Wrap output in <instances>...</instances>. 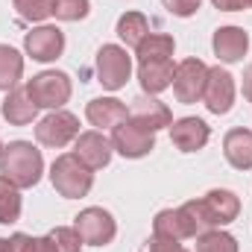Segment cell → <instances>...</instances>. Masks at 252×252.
I'll return each mask as SVG.
<instances>
[{
  "instance_id": "6da1fadb",
  "label": "cell",
  "mask_w": 252,
  "mask_h": 252,
  "mask_svg": "<svg viewBox=\"0 0 252 252\" xmlns=\"http://www.w3.org/2000/svg\"><path fill=\"white\" fill-rule=\"evenodd\" d=\"M44 173L41 150H35L30 141H12L0 153V176L12 182L15 188H32L38 185Z\"/></svg>"
},
{
  "instance_id": "7a4b0ae2",
  "label": "cell",
  "mask_w": 252,
  "mask_h": 252,
  "mask_svg": "<svg viewBox=\"0 0 252 252\" xmlns=\"http://www.w3.org/2000/svg\"><path fill=\"white\" fill-rule=\"evenodd\" d=\"M50 182H53V188L59 190L64 199H79L94 185V170L85 167L73 153H64L50 167Z\"/></svg>"
},
{
  "instance_id": "3957f363",
  "label": "cell",
  "mask_w": 252,
  "mask_h": 252,
  "mask_svg": "<svg viewBox=\"0 0 252 252\" xmlns=\"http://www.w3.org/2000/svg\"><path fill=\"white\" fill-rule=\"evenodd\" d=\"M70 91H73L70 76L62 70H44L27 82V94L38 109H53V112L62 109L70 100Z\"/></svg>"
},
{
  "instance_id": "277c9868",
  "label": "cell",
  "mask_w": 252,
  "mask_h": 252,
  "mask_svg": "<svg viewBox=\"0 0 252 252\" xmlns=\"http://www.w3.org/2000/svg\"><path fill=\"white\" fill-rule=\"evenodd\" d=\"M73 229L79 232V238H82L85 247H106V244H112L115 235H118L115 217H112L106 208H97V205L79 211L76 220H73Z\"/></svg>"
},
{
  "instance_id": "5b68a950",
  "label": "cell",
  "mask_w": 252,
  "mask_h": 252,
  "mask_svg": "<svg viewBox=\"0 0 252 252\" xmlns=\"http://www.w3.org/2000/svg\"><path fill=\"white\" fill-rule=\"evenodd\" d=\"M129 73H132L129 53L124 47H118V44H103L100 53H97V76H100L103 88H109V91L124 88Z\"/></svg>"
},
{
  "instance_id": "8992f818",
  "label": "cell",
  "mask_w": 252,
  "mask_h": 252,
  "mask_svg": "<svg viewBox=\"0 0 252 252\" xmlns=\"http://www.w3.org/2000/svg\"><path fill=\"white\" fill-rule=\"evenodd\" d=\"M76 135H79V118L70 115V112H62V109L50 112L41 124L35 126V138H38V144L53 147V150L67 147L70 141H76Z\"/></svg>"
},
{
  "instance_id": "52a82bcc",
  "label": "cell",
  "mask_w": 252,
  "mask_h": 252,
  "mask_svg": "<svg viewBox=\"0 0 252 252\" xmlns=\"http://www.w3.org/2000/svg\"><path fill=\"white\" fill-rule=\"evenodd\" d=\"M205 79H208V67L199 59H185V62L176 64V73H173V94L179 103H196L202 100V91H205Z\"/></svg>"
},
{
  "instance_id": "ba28073f",
  "label": "cell",
  "mask_w": 252,
  "mask_h": 252,
  "mask_svg": "<svg viewBox=\"0 0 252 252\" xmlns=\"http://www.w3.org/2000/svg\"><path fill=\"white\" fill-rule=\"evenodd\" d=\"M202 100H205L211 115H226L235 103V76L223 67H208Z\"/></svg>"
},
{
  "instance_id": "9c48e42d",
  "label": "cell",
  "mask_w": 252,
  "mask_h": 252,
  "mask_svg": "<svg viewBox=\"0 0 252 252\" xmlns=\"http://www.w3.org/2000/svg\"><path fill=\"white\" fill-rule=\"evenodd\" d=\"M112 147L124 158H144V156H150L156 150V135L124 121V124L115 126V132H112Z\"/></svg>"
},
{
  "instance_id": "30bf717a",
  "label": "cell",
  "mask_w": 252,
  "mask_h": 252,
  "mask_svg": "<svg viewBox=\"0 0 252 252\" xmlns=\"http://www.w3.org/2000/svg\"><path fill=\"white\" fill-rule=\"evenodd\" d=\"M24 47H27V53L35 59V62H53V59H59L64 50V32L59 27H35L32 32H27V38H24Z\"/></svg>"
},
{
  "instance_id": "8fae6325",
  "label": "cell",
  "mask_w": 252,
  "mask_h": 252,
  "mask_svg": "<svg viewBox=\"0 0 252 252\" xmlns=\"http://www.w3.org/2000/svg\"><path fill=\"white\" fill-rule=\"evenodd\" d=\"M126 121L135 124L138 129H144V132H153V135H156L158 129H164V126L173 124V115H170V109H167L161 100H156V97H138V100L132 103Z\"/></svg>"
},
{
  "instance_id": "7c38bea8",
  "label": "cell",
  "mask_w": 252,
  "mask_h": 252,
  "mask_svg": "<svg viewBox=\"0 0 252 252\" xmlns=\"http://www.w3.org/2000/svg\"><path fill=\"white\" fill-rule=\"evenodd\" d=\"M112 153H115L112 141H106L97 129H91V132H79V135H76L73 156H76L85 167H91V170L106 167V164L112 161Z\"/></svg>"
},
{
  "instance_id": "4fadbf2b",
  "label": "cell",
  "mask_w": 252,
  "mask_h": 252,
  "mask_svg": "<svg viewBox=\"0 0 252 252\" xmlns=\"http://www.w3.org/2000/svg\"><path fill=\"white\" fill-rule=\"evenodd\" d=\"M208 138H211V129H208L205 121H199V118H179V121L170 124V141L182 153L202 150L208 144Z\"/></svg>"
},
{
  "instance_id": "5bb4252c",
  "label": "cell",
  "mask_w": 252,
  "mask_h": 252,
  "mask_svg": "<svg viewBox=\"0 0 252 252\" xmlns=\"http://www.w3.org/2000/svg\"><path fill=\"white\" fill-rule=\"evenodd\" d=\"M202 208H205L211 226L220 229V226L232 223V220L241 214V199H238V193H232V190L214 188V190H208V193L202 196Z\"/></svg>"
},
{
  "instance_id": "9a60e30c",
  "label": "cell",
  "mask_w": 252,
  "mask_h": 252,
  "mask_svg": "<svg viewBox=\"0 0 252 252\" xmlns=\"http://www.w3.org/2000/svg\"><path fill=\"white\" fill-rule=\"evenodd\" d=\"M211 47L217 53V59L226 64L241 62L250 50V35L241 30V27H220L211 38Z\"/></svg>"
},
{
  "instance_id": "2e32d148",
  "label": "cell",
  "mask_w": 252,
  "mask_h": 252,
  "mask_svg": "<svg viewBox=\"0 0 252 252\" xmlns=\"http://www.w3.org/2000/svg\"><path fill=\"white\" fill-rule=\"evenodd\" d=\"M173 73H176L173 59H153V62L138 64V82H141V88L147 94H161L164 88H170Z\"/></svg>"
},
{
  "instance_id": "e0dca14e",
  "label": "cell",
  "mask_w": 252,
  "mask_h": 252,
  "mask_svg": "<svg viewBox=\"0 0 252 252\" xmlns=\"http://www.w3.org/2000/svg\"><path fill=\"white\" fill-rule=\"evenodd\" d=\"M85 118H88V124L97 126V129H115L118 124H124L126 118H129V112H126V106L121 100H115V97H97V100H91L88 106H85Z\"/></svg>"
},
{
  "instance_id": "ac0fdd59",
  "label": "cell",
  "mask_w": 252,
  "mask_h": 252,
  "mask_svg": "<svg viewBox=\"0 0 252 252\" xmlns=\"http://www.w3.org/2000/svg\"><path fill=\"white\" fill-rule=\"evenodd\" d=\"M0 115H3L12 126H27V124H32V121H35L38 106L30 100L27 88H12V91L6 94L3 106H0Z\"/></svg>"
},
{
  "instance_id": "d6986e66",
  "label": "cell",
  "mask_w": 252,
  "mask_h": 252,
  "mask_svg": "<svg viewBox=\"0 0 252 252\" xmlns=\"http://www.w3.org/2000/svg\"><path fill=\"white\" fill-rule=\"evenodd\" d=\"M226 161L238 170H252V132L250 129H232L223 138Z\"/></svg>"
},
{
  "instance_id": "ffe728a7",
  "label": "cell",
  "mask_w": 252,
  "mask_h": 252,
  "mask_svg": "<svg viewBox=\"0 0 252 252\" xmlns=\"http://www.w3.org/2000/svg\"><path fill=\"white\" fill-rule=\"evenodd\" d=\"M173 50H176V44H173V38H170V35H164V32H147V35H144V41L135 47L138 62L170 59V56H173Z\"/></svg>"
},
{
  "instance_id": "44dd1931",
  "label": "cell",
  "mask_w": 252,
  "mask_h": 252,
  "mask_svg": "<svg viewBox=\"0 0 252 252\" xmlns=\"http://www.w3.org/2000/svg\"><path fill=\"white\" fill-rule=\"evenodd\" d=\"M21 73H24V56L15 47L0 44V91H12Z\"/></svg>"
},
{
  "instance_id": "7402d4cb",
  "label": "cell",
  "mask_w": 252,
  "mask_h": 252,
  "mask_svg": "<svg viewBox=\"0 0 252 252\" xmlns=\"http://www.w3.org/2000/svg\"><path fill=\"white\" fill-rule=\"evenodd\" d=\"M147 32H150V21L141 12H126V15H121L118 35H121V41H124L126 47H138Z\"/></svg>"
},
{
  "instance_id": "603a6c76",
  "label": "cell",
  "mask_w": 252,
  "mask_h": 252,
  "mask_svg": "<svg viewBox=\"0 0 252 252\" xmlns=\"http://www.w3.org/2000/svg\"><path fill=\"white\" fill-rule=\"evenodd\" d=\"M153 235L158 238H170V241H185V226H182V217H179V208H164L156 214L153 220Z\"/></svg>"
},
{
  "instance_id": "cb8c5ba5",
  "label": "cell",
  "mask_w": 252,
  "mask_h": 252,
  "mask_svg": "<svg viewBox=\"0 0 252 252\" xmlns=\"http://www.w3.org/2000/svg\"><path fill=\"white\" fill-rule=\"evenodd\" d=\"M21 188H15L12 182H6L0 176V223L9 226V223H18L21 217Z\"/></svg>"
},
{
  "instance_id": "d4e9b609",
  "label": "cell",
  "mask_w": 252,
  "mask_h": 252,
  "mask_svg": "<svg viewBox=\"0 0 252 252\" xmlns=\"http://www.w3.org/2000/svg\"><path fill=\"white\" fill-rule=\"evenodd\" d=\"M196 252H238V241L229 232L208 229L196 238Z\"/></svg>"
},
{
  "instance_id": "484cf974",
  "label": "cell",
  "mask_w": 252,
  "mask_h": 252,
  "mask_svg": "<svg viewBox=\"0 0 252 252\" xmlns=\"http://www.w3.org/2000/svg\"><path fill=\"white\" fill-rule=\"evenodd\" d=\"M12 3H15L18 15L24 21H32V24L47 21L53 15V0H12Z\"/></svg>"
},
{
  "instance_id": "4316f807",
  "label": "cell",
  "mask_w": 252,
  "mask_h": 252,
  "mask_svg": "<svg viewBox=\"0 0 252 252\" xmlns=\"http://www.w3.org/2000/svg\"><path fill=\"white\" fill-rule=\"evenodd\" d=\"M91 3L88 0H53V15L59 21H82L88 18Z\"/></svg>"
},
{
  "instance_id": "83f0119b",
  "label": "cell",
  "mask_w": 252,
  "mask_h": 252,
  "mask_svg": "<svg viewBox=\"0 0 252 252\" xmlns=\"http://www.w3.org/2000/svg\"><path fill=\"white\" fill-rule=\"evenodd\" d=\"M50 241H53L56 252H79L85 247L82 238H79V232H76L73 226H56V229L50 232Z\"/></svg>"
},
{
  "instance_id": "f1b7e54d",
  "label": "cell",
  "mask_w": 252,
  "mask_h": 252,
  "mask_svg": "<svg viewBox=\"0 0 252 252\" xmlns=\"http://www.w3.org/2000/svg\"><path fill=\"white\" fill-rule=\"evenodd\" d=\"M161 3H164V9H167L170 15H176V18H190V15L199 12V0H161Z\"/></svg>"
},
{
  "instance_id": "f546056e",
  "label": "cell",
  "mask_w": 252,
  "mask_h": 252,
  "mask_svg": "<svg viewBox=\"0 0 252 252\" xmlns=\"http://www.w3.org/2000/svg\"><path fill=\"white\" fill-rule=\"evenodd\" d=\"M144 252H188L179 241H170V238H158V235H153L150 241H147V247Z\"/></svg>"
},
{
  "instance_id": "4dcf8cb0",
  "label": "cell",
  "mask_w": 252,
  "mask_h": 252,
  "mask_svg": "<svg viewBox=\"0 0 252 252\" xmlns=\"http://www.w3.org/2000/svg\"><path fill=\"white\" fill-rule=\"evenodd\" d=\"M30 247H32V238L24 235V232L12 235V238L6 241V252H30Z\"/></svg>"
},
{
  "instance_id": "1f68e13d",
  "label": "cell",
  "mask_w": 252,
  "mask_h": 252,
  "mask_svg": "<svg viewBox=\"0 0 252 252\" xmlns=\"http://www.w3.org/2000/svg\"><path fill=\"white\" fill-rule=\"evenodd\" d=\"M214 6L220 12H241L247 6V0H214Z\"/></svg>"
},
{
  "instance_id": "d6a6232c",
  "label": "cell",
  "mask_w": 252,
  "mask_h": 252,
  "mask_svg": "<svg viewBox=\"0 0 252 252\" xmlns=\"http://www.w3.org/2000/svg\"><path fill=\"white\" fill-rule=\"evenodd\" d=\"M30 252H56V247H53L50 235H47V238H32V247H30Z\"/></svg>"
},
{
  "instance_id": "836d02e7",
  "label": "cell",
  "mask_w": 252,
  "mask_h": 252,
  "mask_svg": "<svg viewBox=\"0 0 252 252\" xmlns=\"http://www.w3.org/2000/svg\"><path fill=\"white\" fill-rule=\"evenodd\" d=\"M244 97L252 103V64L244 70Z\"/></svg>"
},
{
  "instance_id": "e575fe53",
  "label": "cell",
  "mask_w": 252,
  "mask_h": 252,
  "mask_svg": "<svg viewBox=\"0 0 252 252\" xmlns=\"http://www.w3.org/2000/svg\"><path fill=\"white\" fill-rule=\"evenodd\" d=\"M0 252H6V241L3 238H0Z\"/></svg>"
},
{
  "instance_id": "d590c367",
  "label": "cell",
  "mask_w": 252,
  "mask_h": 252,
  "mask_svg": "<svg viewBox=\"0 0 252 252\" xmlns=\"http://www.w3.org/2000/svg\"><path fill=\"white\" fill-rule=\"evenodd\" d=\"M0 153H3V144H0Z\"/></svg>"
},
{
  "instance_id": "8d00e7d4",
  "label": "cell",
  "mask_w": 252,
  "mask_h": 252,
  "mask_svg": "<svg viewBox=\"0 0 252 252\" xmlns=\"http://www.w3.org/2000/svg\"><path fill=\"white\" fill-rule=\"evenodd\" d=\"M247 3H250V6H252V0H247Z\"/></svg>"
}]
</instances>
